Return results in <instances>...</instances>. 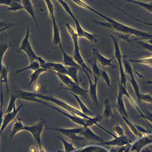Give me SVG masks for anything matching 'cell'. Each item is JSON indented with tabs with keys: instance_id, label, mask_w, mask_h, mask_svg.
<instances>
[{
	"instance_id": "cell-11",
	"label": "cell",
	"mask_w": 152,
	"mask_h": 152,
	"mask_svg": "<svg viewBox=\"0 0 152 152\" xmlns=\"http://www.w3.org/2000/svg\"><path fill=\"white\" fill-rule=\"evenodd\" d=\"M84 72L85 73L86 75L87 76V78L89 80V83H90V89L89 91H88V93H89L90 96L91 97V99L93 102V104L96 107H99V102H98V98H97V82L99 80V78L96 77V76H94V82L91 80L90 76L89 75V72H88L87 71H84Z\"/></svg>"
},
{
	"instance_id": "cell-13",
	"label": "cell",
	"mask_w": 152,
	"mask_h": 152,
	"mask_svg": "<svg viewBox=\"0 0 152 152\" xmlns=\"http://www.w3.org/2000/svg\"><path fill=\"white\" fill-rule=\"evenodd\" d=\"M18 98H20L22 100L28 101V102H36L45 105L46 102L45 101L41 100L39 98L37 97V93H32L30 91H26L21 90L18 95H17Z\"/></svg>"
},
{
	"instance_id": "cell-20",
	"label": "cell",
	"mask_w": 152,
	"mask_h": 152,
	"mask_svg": "<svg viewBox=\"0 0 152 152\" xmlns=\"http://www.w3.org/2000/svg\"><path fill=\"white\" fill-rule=\"evenodd\" d=\"M21 3L23 5L24 7V9L26 10L28 13L29 14V15L32 17V18L33 19L36 26L37 28H39V23H38L36 17H35V11H34V8L32 4V3L31 1H29V0H22Z\"/></svg>"
},
{
	"instance_id": "cell-41",
	"label": "cell",
	"mask_w": 152,
	"mask_h": 152,
	"mask_svg": "<svg viewBox=\"0 0 152 152\" xmlns=\"http://www.w3.org/2000/svg\"><path fill=\"white\" fill-rule=\"evenodd\" d=\"M142 100L147 103H152V96L151 94H141L140 100Z\"/></svg>"
},
{
	"instance_id": "cell-27",
	"label": "cell",
	"mask_w": 152,
	"mask_h": 152,
	"mask_svg": "<svg viewBox=\"0 0 152 152\" xmlns=\"http://www.w3.org/2000/svg\"><path fill=\"white\" fill-rule=\"evenodd\" d=\"M47 71H48L47 69L43 68H40V69L34 71L33 73L30 75V82L29 83V86H31L33 83H35L38 80V79L39 78L40 75L43 72Z\"/></svg>"
},
{
	"instance_id": "cell-19",
	"label": "cell",
	"mask_w": 152,
	"mask_h": 152,
	"mask_svg": "<svg viewBox=\"0 0 152 152\" xmlns=\"http://www.w3.org/2000/svg\"><path fill=\"white\" fill-rule=\"evenodd\" d=\"M61 51L62 53V56H63V65H64L66 67L69 66H80L78 63L76 62L73 57L68 55L65 51V50L63 49L62 45L59 46ZM81 67V66H80Z\"/></svg>"
},
{
	"instance_id": "cell-39",
	"label": "cell",
	"mask_w": 152,
	"mask_h": 152,
	"mask_svg": "<svg viewBox=\"0 0 152 152\" xmlns=\"http://www.w3.org/2000/svg\"><path fill=\"white\" fill-rule=\"evenodd\" d=\"M129 60V61L133 62V63H142V64L152 65V57L145 58H142V59H140V60H137V59L132 60V59H130Z\"/></svg>"
},
{
	"instance_id": "cell-3",
	"label": "cell",
	"mask_w": 152,
	"mask_h": 152,
	"mask_svg": "<svg viewBox=\"0 0 152 152\" xmlns=\"http://www.w3.org/2000/svg\"><path fill=\"white\" fill-rule=\"evenodd\" d=\"M57 1L61 4L62 7L64 9V10L66 12V13L71 17V18L74 21V23H75V32L77 36L79 37L85 38L86 39L88 40L90 42L93 43H97L98 41L97 35L96 34H91L89 32H87L82 28L79 21L77 20V18H75L69 5L65 1H63V0H58V1Z\"/></svg>"
},
{
	"instance_id": "cell-45",
	"label": "cell",
	"mask_w": 152,
	"mask_h": 152,
	"mask_svg": "<svg viewBox=\"0 0 152 152\" xmlns=\"http://www.w3.org/2000/svg\"><path fill=\"white\" fill-rule=\"evenodd\" d=\"M148 43H150V45H152V39L148 40Z\"/></svg>"
},
{
	"instance_id": "cell-12",
	"label": "cell",
	"mask_w": 152,
	"mask_h": 152,
	"mask_svg": "<svg viewBox=\"0 0 152 152\" xmlns=\"http://www.w3.org/2000/svg\"><path fill=\"white\" fill-rule=\"evenodd\" d=\"M23 105H21L19 106L18 108H15L13 111H12L10 113H6L2 121V124L1 125V130H0V133H1V134L3 133V132L4 131L6 128L7 126V125L12 121H14L17 115H18V113L20 111V110L23 108Z\"/></svg>"
},
{
	"instance_id": "cell-37",
	"label": "cell",
	"mask_w": 152,
	"mask_h": 152,
	"mask_svg": "<svg viewBox=\"0 0 152 152\" xmlns=\"http://www.w3.org/2000/svg\"><path fill=\"white\" fill-rule=\"evenodd\" d=\"M10 46H11V45L10 43L1 45V47H0V60H1V65L3 64V58L5 55V53H6L7 49Z\"/></svg>"
},
{
	"instance_id": "cell-23",
	"label": "cell",
	"mask_w": 152,
	"mask_h": 152,
	"mask_svg": "<svg viewBox=\"0 0 152 152\" xmlns=\"http://www.w3.org/2000/svg\"><path fill=\"white\" fill-rule=\"evenodd\" d=\"M56 74L57 75L60 80L61 82V83L64 84L67 87L66 88H70L76 83L69 76L67 75L62 74L60 73H56Z\"/></svg>"
},
{
	"instance_id": "cell-6",
	"label": "cell",
	"mask_w": 152,
	"mask_h": 152,
	"mask_svg": "<svg viewBox=\"0 0 152 152\" xmlns=\"http://www.w3.org/2000/svg\"><path fill=\"white\" fill-rule=\"evenodd\" d=\"M110 37L111 38L112 41L113 42L114 47H115V57L117 59L119 65L120 69V83L124 86L126 88V74L123 68V56L122 55L120 47L119 45V42L116 38L113 36V35L110 34Z\"/></svg>"
},
{
	"instance_id": "cell-36",
	"label": "cell",
	"mask_w": 152,
	"mask_h": 152,
	"mask_svg": "<svg viewBox=\"0 0 152 152\" xmlns=\"http://www.w3.org/2000/svg\"><path fill=\"white\" fill-rule=\"evenodd\" d=\"M101 147H99L96 145H90L85 147L79 148V150H75L72 152H95L97 150H99Z\"/></svg>"
},
{
	"instance_id": "cell-1",
	"label": "cell",
	"mask_w": 152,
	"mask_h": 152,
	"mask_svg": "<svg viewBox=\"0 0 152 152\" xmlns=\"http://www.w3.org/2000/svg\"><path fill=\"white\" fill-rule=\"evenodd\" d=\"M72 1L75 4L79 6V7L84 8L87 10H89L90 11L93 12V13L98 15L100 17H102L104 20H107V23H102V22H99L96 20H94L97 24L102 25V26H104L105 28L113 29L114 31H116L126 35H133L137 37L138 38H140V39H142L150 40L152 39V34L133 28L129 26H126V25L124 24L121 23H119L112 18H110L105 16V15L101 14L100 12L93 9V7H91V6L87 4L86 3L83 2V1H80V0H73Z\"/></svg>"
},
{
	"instance_id": "cell-28",
	"label": "cell",
	"mask_w": 152,
	"mask_h": 152,
	"mask_svg": "<svg viewBox=\"0 0 152 152\" xmlns=\"http://www.w3.org/2000/svg\"><path fill=\"white\" fill-rule=\"evenodd\" d=\"M80 66H69L67 67L69 76V77L77 84L79 83V79H78V71Z\"/></svg>"
},
{
	"instance_id": "cell-8",
	"label": "cell",
	"mask_w": 152,
	"mask_h": 152,
	"mask_svg": "<svg viewBox=\"0 0 152 152\" xmlns=\"http://www.w3.org/2000/svg\"><path fill=\"white\" fill-rule=\"evenodd\" d=\"M29 28L28 26L26 29V32L25 34L24 39H23L20 47L17 52L23 51L28 56V59L31 62L37 60L38 58V56L35 54L34 50L32 47L31 43L29 39Z\"/></svg>"
},
{
	"instance_id": "cell-21",
	"label": "cell",
	"mask_w": 152,
	"mask_h": 152,
	"mask_svg": "<svg viewBox=\"0 0 152 152\" xmlns=\"http://www.w3.org/2000/svg\"><path fill=\"white\" fill-rule=\"evenodd\" d=\"M24 125L23 123V120L20 119V118H17V120L15 121L13 127H12V130L10 132V139H13L14 137V136L18 133L20 132L23 131L24 130Z\"/></svg>"
},
{
	"instance_id": "cell-40",
	"label": "cell",
	"mask_w": 152,
	"mask_h": 152,
	"mask_svg": "<svg viewBox=\"0 0 152 152\" xmlns=\"http://www.w3.org/2000/svg\"><path fill=\"white\" fill-rule=\"evenodd\" d=\"M116 7H117V9H119V10H121L124 14H126V15H129L130 17H131L132 19H134V20H135L136 21H138V22H139V23H142V24H146V25H149V26H152V23H147V22H145V21H142V20H139V19H138V18H135V17H133L132 15H130L129 14H128V13H126V12H125L124 10H123L122 9H120V8H118V7H116Z\"/></svg>"
},
{
	"instance_id": "cell-24",
	"label": "cell",
	"mask_w": 152,
	"mask_h": 152,
	"mask_svg": "<svg viewBox=\"0 0 152 152\" xmlns=\"http://www.w3.org/2000/svg\"><path fill=\"white\" fill-rule=\"evenodd\" d=\"M8 74L9 69L7 67L4 66L3 64L1 65V84L3 83L5 84L7 94L9 93V88L8 84Z\"/></svg>"
},
{
	"instance_id": "cell-5",
	"label": "cell",
	"mask_w": 152,
	"mask_h": 152,
	"mask_svg": "<svg viewBox=\"0 0 152 152\" xmlns=\"http://www.w3.org/2000/svg\"><path fill=\"white\" fill-rule=\"evenodd\" d=\"M37 97L38 98H39L40 99L42 100H45L46 101H49L50 102H53L54 104H56L57 105L59 106L60 107L65 109L66 111H67L68 113H69L71 115L77 116L85 119H90L91 118L90 116H88L85 115L84 113H83L80 110L77 109L76 108L72 107V105L66 103L64 101H63L61 100H60L53 96H45L40 94H37Z\"/></svg>"
},
{
	"instance_id": "cell-44",
	"label": "cell",
	"mask_w": 152,
	"mask_h": 152,
	"mask_svg": "<svg viewBox=\"0 0 152 152\" xmlns=\"http://www.w3.org/2000/svg\"><path fill=\"white\" fill-rule=\"evenodd\" d=\"M39 148V152H46L45 150V149H44V148L42 147H40V148Z\"/></svg>"
},
{
	"instance_id": "cell-2",
	"label": "cell",
	"mask_w": 152,
	"mask_h": 152,
	"mask_svg": "<svg viewBox=\"0 0 152 152\" xmlns=\"http://www.w3.org/2000/svg\"><path fill=\"white\" fill-rule=\"evenodd\" d=\"M45 105H46V106H47V107H49L50 108H53V110H54L56 111H57L59 113H60L61 115H63L64 116L68 118L72 122H74V123H75L76 124H78V125L83 126V127H90V126H93L94 125H96L98 126H99L100 129H102L103 130L105 131V129H104L102 127V126H100L98 124V122L99 121H100V119H102V116H98L97 115V116H96L94 118H91L90 119H85V118L77 116L71 115V114H70V113H67L66 112L62 111L61 110H60V109H58V108H56L55 107L50 105L49 104V103H48V102H46Z\"/></svg>"
},
{
	"instance_id": "cell-38",
	"label": "cell",
	"mask_w": 152,
	"mask_h": 152,
	"mask_svg": "<svg viewBox=\"0 0 152 152\" xmlns=\"http://www.w3.org/2000/svg\"><path fill=\"white\" fill-rule=\"evenodd\" d=\"M100 79H102L105 83L110 88L111 90H113L111 85V80L110 78L109 77L108 74L104 71L101 70V72H100Z\"/></svg>"
},
{
	"instance_id": "cell-43",
	"label": "cell",
	"mask_w": 152,
	"mask_h": 152,
	"mask_svg": "<svg viewBox=\"0 0 152 152\" xmlns=\"http://www.w3.org/2000/svg\"><path fill=\"white\" fill-rule=\"evenodd\" d=\"M12 1H10V0H5V1H1L0 4H1V5H4V6H6L9 7L10 6Z\"/></svg>"
},
{
	"instance_id": "cell-14",
	"label": "cell",
	"mask_w": 152,
	"mask_h": 152,
	"mask_svg": "<svg viewBox=\"0 0 152 152\" xmlns=\"http://www.w3.org/2000/svg\"><path fill=\"white\" fill-rule=\"evenodd\" d=\"M104 145H108V146H114V147H123L131 144V142L129 139L125 136H115L113 139L104 142L101 144Z\"/></svg>"
},
{
	"instance_id": "cell-33",
	"label": "cell",
	"mask_w": 152,
	"mask_h": 152,
	"mask_svg": "<svg viewBox=\"0 0 152 152\" xmlns=\"http://www.w3.org/2000/svg\"><path fill=\"white\" fill-rule=\"evenodd\" d=\"M97 59L96 57H94L93 59L91 61H90V64L92 67V71L94 74V76H96V77H98L99 79L100 78V72L101 70L99 69L97 65Z\"/></svg>"
},
{
	"instance_id": "cell-22",
	"label": "cell",
	"mask_w": 152,
	"mask_h": 152,
	"mask_svg": "<svg viewBox=\"0 0 152 152\" xmlns=\"http://www.w3.org/2000/svg\"><path fill=\"white\" fill-rule=\"evenodd\" d=\"M103 117L105 118L107 120L114 118L111 105L110 104V100L107 98L104 100V110L103 113Z\"/></svg>"
},
{
	"instance_id": "cell-25",
	"label": "cell",
	"mask_w": 152,
	"mask_h": 152,
	"mask_svg": "<svg viewBox=\"0 0 152 152\" xmlns=\"http://www.w3.org/2000/svg\"><path fill=\"white\" fill-rule=\"evenodd\" d=\"M66 90H69L71 93H73L75 95L77 96H86L88 92L87 91H86L85 90H84L83 88H82L79 84L75 83L74 86H72L71 88H65Z\"/></svg>"
},
{
	"instance_id": "cell-26",
	"label": "cell",
	"mask_w": 152,
	"mask_h": 152,
	"mask_svg": "<svg viewBox=\"0 0 152 152\" xmlns=\"http://www.w3.org/2000/svg\"><path fill=\"white\" fill-rule=\"evenodd\" d=\"M72 96L75 99L76 101H77V103L79 104V106H80V111L84 113L85 115L86 116H90L91 115H93V113L91 111V110L88 108L86 105L82 102V100L80 99V97H79V96L77 95H75L73 93H71Z\"/></svg>"
},
{
	"instance_id": "cell-30",
	"label": "cell",
	"mask_w": 152,
	"mask_h": 152,
	"mask_svg": "<svg viewBox=\"0 0 152 152\" xmlns=\"http://www.w3.org/2000/svg\"><path fill=\"white\" fill-rule=\"evenodd\" d=\"M122 119H123V120L125 121V122L126 123V124L127 125V126L129 127V129H130V130H131V132H132L134 134H135L136 136H138V137H141V136H143L140 132H139L138 131V130H137V128L136 127V125H134V124L129 119V118H125V117H124V116H122Z\"/></svg>"
},
{
	"instance_id": "cell-34",
	"label": "cell",
	"mask_w": 152,
	"mask_h": 152,
	"mask_svg": "<svg viewBox=\"0 0 152 152\" xmlns=\"http://www.w3.org/2000/svg\"><path fill=\"white\" fill-rule=\"evenodd\" d=\"M23 9L24 7L21 1H13L10 6L8 7V10L10 12H16Z\"/></svg>"
},
{
	"instance_id": "cell-10",
	"label": "cell",
	"mask_w": 152,
	"mask_h": 152,
	"mask_svg": "<svg viewBox=\"0 0 152 152\" xmlns=\"http://www.w3.org/2000/svg\"><path fill=\"white\" fill-rule=\"evenodd\" d=\"M123 64L124 66V71L125 74H128L129 75L130 77V81L132 84V85L133 87V89L134 90L136 96L138 100H140V97H141V93L140 91H139V88L138 86V84L134 78V76L133 75V68L130 64L129 60H128L127 57H126V56L125 55L123 56Z\"/></svg>"
},
{
	"instance_id": "cell-42",
	"label": "cell",
	"mask_w": 152,
	"mask_h": 152,
	"mask_svg": "<svg viewBox=\"0 0 152 152\" xmlns=\"http://www.w3.org/2000/svg\"><path fill=\"white\" fill-rule=\"evenodd\" d=\"M114 131H115L117 133L118 136H125L124 130L122 129L121 126L119 125H116L114 126Z\"/></svg>"
},
{
	"instance_id": "cell-9",
	"label": "cell",
	"mask_w": 152,
	"mask_h": 152,
	"mask_svg": "<svg viewBox=\"0 0 152 152\" xmlns=\"http://www.w3.org/2000/svg\"><path fill=\"white\" fill-rule=\"evenodd\" d=\"M48 130L57 131L60 133L66 136L67 137L71 139L74 142H82L86 141L85 139L80 135L81 132L82 131V126L81 128L77 129H63V128H49Z\"/></svg>"
},
{
	"instance_id": "cell-35",
	"label": "cell",
	"mask_w": 152,
	"mask_h": 152,
	"mask_svg": "<svg viewBox=\"0 0 152 152\" xmlns=\"http://www.w3.org/2000/svg\"><path fill=\"white\" fill-rule=\"evenodd\" d=\"M127 1L140 6L144 8L147 11H148L149 12H151V13H152V2L144 3V2L137 1Z\"/></svg>"
},
{
	"instance_id": "cell-7",
	"label": "cell",
	"mask_w": 152,
	"mask_h": 152,
	"mask_svg": "<svg viewBox=\"0 0 152 152\" xmlns=\"http://www.w3.org/2000/svg\"><path fill=\"white\" fill-rule=\"evenodd\" d=\"M45 121V119L43 118H42L39 122L36 124L31 126H24V130L29 132L32 135L38 146H39V148L43 147L42 142V134L43 131Z\"/></svg>"
},
{
	"instance_id": "cell-31",
	"label": "cell",
	"mask_w": 152,
	"mask_h": 152,
	"mask_svg": "<svg viewBox=\"0 0 152 152\" xmlns=\"http://www.w3.org/2000/svg\"><path fill=\"white\" fill-rule=\"evenodd\" d=\"M58 137L59 139V140L61 141V142L63 144L65 152H72L73 151L75 150V147L72 143L66 141L65 139L62 138L60 136H58Z\"/></svg>"
},
{
	"instance_id": "cell-18",
	"label": "cell",
	"mask_w": 152,
	"mask_h": 152,
	"mask_svg": "<svg viewBox=\"0 0 152 152\" xmlns=\"http://www.w3.org/2000/svg\"><path fill=\"white\" fill-rule=\"evenodd\" d=\"M117 97V105H118V110L121 114V116H124L126 118H129L127 112H126L124 103V100L123 97L124 96L123 94V93L122 90L119 88V91H118V95H116Z\"/></svg>"
},
{
	"instance_id": "cell-17",
	"label": "cell",
	"mask_w": 152,
	"mask_h": 152,
	"mask_svg": "<svg viewBox=\"0 0 152 152\" xmlns=\"http://www.w3.org/2000/svg\"><path fill=\"white\" fill-rule=\"evenodd\" d=\"M93 50L94 57H96L97 60H98L99 61V63L101 65H102V66H103L104 67L110 66L112 68H115L116 67V66L113 65L111 63L112 61L113 60L114 58H115V57H113L110 59H108V58H107L106 57H105L104 56H103L101 54H100L97 49H93Z\"/></svg>"
},
{
	"instance_id": "cell-15",
	"label": "cell",
	"mask_w": 152,
	"mask_h": 152,
	"mask_svg": "<svg viewBox=\"0 0 152 152\" xmlns=\"http://www.w3.org/2000/svg\"><path fill=\"white\" fill-rule=\"evenodd\" d=\"M80 135L85 139L86 141H97L100 143H103L104 141L103 139L96 134L90 127H83L82 131L81 132Z\"/></svg>"
},
{
	"instance_id": "cell-16",
	"label": "cell",
	"mask_w": 152,
	"mask_h": 152,
	"mask_svg": "<svg viewBox=\"0 0 152 152\" xmlns=\"http://www.w3.org/2000/svg\"><path fill=\"white\" fill-rule=\"evenodd\" d=\"M49 18L51 20L53 24V45L54 46H61L62 45L61 42L60 32L56 20L55 15L50 17Z\"/></svg>"
},
{
	"instance_id": "cell-4",
	"label": "cell",
	"mask_w": 152,
	"mask_h": 152,
	"mask_svg": "<svg viewBox=\"0 0 152 152\" xmlns=\"http://www.w3.org/2000/svg\"><path fill=\"white\" fill-rule=\"evenodd\" d=\"M66 28L70 34L72 41L74 43V53H73V58L74 60L77 62L78 64L82 68L83 71H87L89 73H93V71L91 69H90L87 66L86 64V63L83 58L81 53H80V48H79V37L77 36V34H76V32L74 31V28L71 26L69 23L66 24Z\"/></svg>"
},
{
	"instance_id": "cell-32",
	"label": "cell",
	"mask_w": 152,
	"mask_h": 152,
	"mask_svg": "<svg viewBox=\"0 0 152 152\" xmlns=\"http://www.w3.org/2000/svg\"><path fill=\"white\" fill-rule=\"evenodd\" d=\"M17 96H12L10 98V100L9 102L7 107L6 108V112L5 113H10L12 111H13L14 110L17 108L16 107V101H17Z\"/></svg>"
},
{
	"instance_id": "cell-29",
	"label": "cell",
	"mask_w": 152,
	"mask_h": 152,
	"mask_svg": "<svg viewBox=\"0 0 152 152\" xmlns=\"http://www.w3.org/2000/svg\"><path fill=\"white\" fill-rule=\"evenodd\" d=\"M40 68H41L40 64L39 63V61L37 60H35L34 61L31 62L30 64L28 66L17 71L16 73H20V72L25 71H26V70H32L33 71H36L37 69H40Z\"/></svg>"
}]
</instances>
